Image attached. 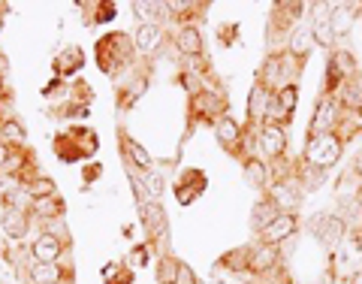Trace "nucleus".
Segmentation results:
<instances>
[{
    "instance_id": "21",
    "label": "nucleus",
    "mask_w": 362,
    "mask_h": 284,
    "mask_svg": "<svg viewBox=\"0 0 362 284\" xmlns=\"http://www.w3.org/2000/svg\"><path fill=\"white\" fill-rule=\"evenodd\" d=\"M275 97H278V103L284 106L287 115H293V109H296V97H299V88L296 85H284L281 91H275Z\"/></svg>"
},
{
    "instance_id": "32",
    "label": "nucleus",
    "mask_w": 362,
    "mask_h": 284,
    "mask_svg": "<svg viewBox=\"0 0 362 284\" xmlns=\"http://www.w3.org/2000/svg\"><path fill=\"white\" fill-rule=\"evenodd\" d=\"M359 206H362V197H359Z\"/></svg>"
},
{
    "instance_id": "16",
    "label": "nucleus",
    "mask_w": 362,
    "mask_h": 284,
    "mask_svg": "<svg viewBox=\"0 0 362 284\" xmlns=\"http://www.w3.org/2000/svg\"><path fill=\"white\" fill-rule=\"evenodd\" d=\"M30 278L37 284H58L61 272H58V266H54V263H33Z\"/></svg>"
},
{
    "instance_id": "31",
    "label": "nucleus",
    "mask_w": 362,
    "mask_h": 284,
    "mask_svg": "<svg viewBox=\"0 0 362 284\" xmlns=\"http://www.w3.org/2000/svg\"><path fill=\"white\" fill-rule=\"evenodd\" d=\"M6 157H9V152H6V145H0V166L6 164Z\"/></svg>"
},
{
    "instance_id": "23",
    "label": "nucleus",
    "mask_w": 362,
    "mask_h": 284,
    "mask_svg": "<svg viewBox=\"0 0 362 284\" xmlns=\"http://www.w3.org/2000/svg\"><path fill=\"white\" fill-rule=\"evenodd\" d=\"M30 194H33V197H52V194H54V185H52L49 178H40L37 185L30 188Z\"/></svg>"
},
{
    "instance_id": "3",
    "label": "nucleus",
    "mask_w": 362,
    "mask_h": 284,
    "mask_svg": "<svg viewBox=\"0 0 362 284\" xmlns=\"http://www.w3.org/2000/svg\"><path fill=\"white\" fill-rule=\"evenodd\" d=\"M314 21H311V37L314 42L326 45V49H332L335 45V30H332V4H317L314 6Z\"/></svg>"
},
{
    "instance_id": "28",
    "label": "nucleus",
    "mask_w": 362,
    "mask_h": 284,
    "mask_svg": "<svg viewBox=\"0 0 362 284\" xmlns=\"http://www.w3.org/2000/svg\"><path fill=\"white\" fill-rule=\"evenodd\" d=\"M4 133L13 136V140H21V136H25V133H21V124H16V121H6L4 124Z\"/></svg>"
},
{
    "instance_id": "2",
    "label": "nucleus",
    "mask_w": 362,
    "mask_h": 284,
    "mask_svg": "<svg viewBox=\"0 0 362 284\" xmlns=\"http://www.w3.org/2000/svg\"><path fill=\"white\" fill-rule=\"evenodd\" d=\"M308 230L320 245L338 248L344 242V236H347V221L341 218V215H332V212H317L314 218L308 221Z\"/></svg>"
},
{
    "instance_id": "27",
    "label": "nucleus",
    "mask_w": 362,
    "mask_h": 284,
    "mask_svg": "<svg viewBox=\"0 0 362 284\" xmlns=\"http://www.w3.org/2000/svg\"><path fill=\"white\" fill-rule=\"evenodd\" d=\"M58 212H61V206L54 200H42L40 203V215H58Z\"/></svg>"
},
{
    "instance_id": "4",
    "label": "nucleus",
    "mask_w": 362,
    "mask_h": 284,
    "mask_svg": "<svg viewBox=\"0 0 362 284\" xmlns=\"http://www.w3.org/2000/svg\"><path fill=\"white\" fill-rule=\"evenodd\" d=\"M296 227H299L296 215H293V212H281L269 227H263V242H266V245L284 242V239H290V236L296 233Z\"/></svg>"
},
{
    "instance_id": "1",
    "label": "nucleus",
    "mask_w": 362,
    "mask_h": 284,
    "mask_svg": "<svg viewBox=\"0 0 362 284\" xmlns=\"http://www.w3.org/2000/svg\"><path fill=\"white\" fill-rule=\"evenodd\" d=\"M344 152V140L335 133H323V136H311L308 140V149H305V161L308 166L317 169H329L338 164V157Z\"/></svg>"
},
{
    "instance_id": "9",
    "label": "nucleus",
    "mask_w": 362,
    "mask_h": 284,
    "mask_svg": "<svg viewBox=\"0 0 362 284\" xmlns=\"http://www.w3.org/2000/svg\"><path fill=\"white\" fill-rule=\"evenodd\" d=\"M354 9L356 6H350V4H338V6H332V30H335V40L338 37H344V33L354 28Z\"/></svg>"
},
{
    "instance_id": "19",
    "label": "nucleus",
    "mask_w": 362,
    "mask_h": 284,
    "mask_svg": "<svg viewBox=\"0 0 362 284\" xmlns=\"http://www.w3.org/2000/svg\"><path fill=\"white\" fill-rule=\"evenodd\" d=\"M142 218L151 224V233H157V236L166 233V218H163L160 206H148V203H145V206H142Z\"/></svg>"
},
{
    "instance_id": "20",
    "label": "nucleus",
    "mask_w": 362,
    "mask_h": 284,
    "mask_svg": "<svg viewBox=\"0 0 362 284\" xmlns=\"http://www.w3.org/2000/svg\"><path fill=\"white\" fill-rule=\"evenodd\" d=\"M272 197H275V203L281 209H293V206H296V191H293L287 181H281V185L272 188Z\"/></svg>"
},
{
    "instance_id": "15",
    "label": "nucleus",
    "mask_w": 362,
    "mask_h": 284,
    "mask_svg": "<svg viewBox=\"0 0 362 284\" xmlns=\"http://www.w3.org/2000/svg\"><path fill=\"white\" fill-rule=\"evenodd\" d=\"M157 42H160V30H157V25H142L139 33H136V45H139L142 52H154Z\"/></svg>"
},
{
    "instance_id": "17",
    "label": "nucleus",
    "mask_w": 362,
    "mask_h": 284,
    "mask_svg": "<svg viewBox=\"0 0 362 284\" xmlns=\"http://www.w3.org/2000/svg\"><path fill=\"white\" fill-rule=\"evenodd\" d=\"M245 181H247L251 188H266V185H269V181H266V166L251 157V161L245 164Z\"/></svg>"
},
{
    "instance_id": "11",
    "label": "nucleus",
    "mask_w": 362,
    "mask_h": 284,
    "mask_svg": "<svg viewBox=\"0 0 362 284\" xmlns=\"http://www.w3.org/2000/svg\"><path fill=\"white\" fill-rule=\"evenodd\" d=\"M178 49L181 52H187V55H202V37H199V30L197 28H181L178 30Z\"/></svg>"
},
{
    "instance_id": "26",
    "label": "nucleus",
    "mask_w": 362,
    "mask_h": 284,
    "mask_svg": "<svg viewBox=\"0 0 362 284\" xmlns=\"http://www.w3.org/2000/svg\"><path fill=\"white\" fill-rule=\"evenodd\" d=\"M175 284H197V278H194V272H190L185 263L178 266V278H175Z\"/></svg>"
},
{
    "instance_id": "5",
    "label": "nucleus",
    "mask_w": 362,
    "mask_h": 284,
    "mask_svg": "<svg viewBox=\"0 0 362 284\" xmlns=\"http://www.w3.org/2000/svg\"><path fill=\"white\" fill-rule=\"evenodd\" d=\"M338 118V106L332 97H326L317 103L314 109V118H311V136H323V133H332V124Z\"/></svg>"
},
{
    "instance_id": "25",
    "label": "nucleus",
    "mask_w": 362,
    "mask_h": 284,
    "mask_svg": "<svg viewBox=\"0 0 362 284\" xmlns=\"http://www.w3.org/2000/svg\"><path fill=\"white\" fill-rule=\"evenodd\" d=\"M178 266H181V263H173V260H166V263L160 266V276H163V281H166V284L178 278Z\"/></svg>"
},
{
    "instance_id": "24",
    "label": "nucleus",
    "mask_w": 362,
    "mask_h": 284,
    "mask_svg": "<svg viewBox=\"0 0 362 284\" xmlns=\"http://www.w3.org/2000/svg\"><path fill=\"white\" fill-rule=\"evenodd\" d=\"M145 185H148V191H151L154 197H160V191H163V178L157 176V173H148V176H145Z\"/></svg>"
},
{
    "instance_id": "14",
    "label": "nucleus",
    "mask_w": 362,
    "mask_h": 284,
    "mask_svg": "<svg viewBox=\"0 0 362 284\" xmlns=\"http://www.w3.org/2000/svg\"><path fill=\"white\" fill-rule=\"evenodd\" d=\"M269 97H272V91L269 88H263V85H257L254 91H251V100H247V112H251V118L254 115H263L266 118V106H269Z\"/></svg>"
},
{
    "instance_id": "7",
    "label": "nucleus",
    "mask_w": 362,
    "mask_h": 284,
    "mask_svg": "<svg viewBox=\"0 0 362 284\" xmlns=\"http://www.w3.org/2000/svg\"><path fill=\"white\" fill-rule=\"evenodd\" d=\"M61 254V242L54 239V236H40L37 242H33V257H37V263H54Z\"/></svg>"
},
{
    "instance_id": "8",
    "label": "nucleus",
    "mask_w": 362,
    "mask_h": 284,
    "mask_svg": "<svg viewBox=\"0 0 362 284\" xmlns=\"http://www.w3.org/2000/svg\"><path fill=\"white\" fill-rule=\"evenodd\" d=\"M275 263H278V245H263V248H257V251L251 254V260H247L251 272H269Z\"/></svg>"
},
{
    "instance_id": "10",
    "label": "nucleus",
    "mask_w": 362,
    "mask_h": 284,
    "mask_svg": "<svg viewBox=\"0 0 362 284\" xmlns=\"http://www.w3.org/2000/svg\"><path fill=\"white\" fill-rule=\"evenodd\" d=\"M314 49V37H311V30H293L290 33V55L293 58H308Z\"/></svg>"
},
{
    "instance_id": "18",
    "label": "nucleus",
    "mask_w": 362,
    "mask_h": 284,
    "mask_svg": "<svg viewBox=\"0 0 362 284\" xmlns=\"http://www.w3.org/2000/svg\"><path fill=\"white\" fill-rule=\"evenodd\" d=\"M239 124H235L233 118H226V115H221V121H218V140L223 142V145H235L239 142Z\"/></svg>"
},
{
    "instance_id": "13",
    "label": "nucleus",
    "mask_w": 362,
    "mask_h": 284,
    "mask_svg": "<svg viewBox=\"0 0 362 284\" xmlns=\"http://www.w3.org/2000/svg\"><path fill=\"white\" fill-rule=\"evenodd\" d=\"M329 61L338 67V70H341V76L347 79V82H350V76H356V55L350 49H335Z\"/></svg>"
},
{
    "instance_id": "12",
    "label": "nucleus",
    "mask_w": 362,
    "mask_h": 284,
    "mask_svg": "<svg viewBox=\"0 0 362 284\" xmlns=\"http://www.w3.org/2000/svg\"><path fill=\"white\" fill-rule=\"evenodd\" d=\"M4 230H6L9 239H21V236L28 233V221H25V215L16 212V209H9V212L4 215Z\"/></svg>"
},
{
    "instance_id": "30",
    "label": "nucleus",
    "mask_w": 362,
    "mask_h": 284,
    "mask_svg": "<svg viewBox=\"0 0 362 284\" xmlns=\"http://www.w3.org/2000/svg\"><path fill=\"white\" fill-rule=\"evenodd\" d=\"M350 284H362V266L354 272V276H350Z\"/></svg>"
},
{
    "instance_id": "22",
    "label": "nucleus",
    "mask_w": 362,
    "mask_h": 284,
    "mask_svg": "<svg viewBox=\"0 0 362 284\" xmlns=\"http://www.w3.org/2000/svg\"><path fill=\"white\" fill-rule=\"evenodd\" d=\"M130 154H133V161L139 164L142 169H148V166H151V157H148V152H145L139 142H130Z\"/></svg>"
},
{
    "instance_id": "6",
    "label": "nucleus",
    "mask_w": 362,
    "mask_h": 284,
    "mask_svg": "<svg viewBox=\"0 0 362 284\" xmlns=\"http://www.w3.org/2000/svg\"><path fill=\"white\" fill-rule=\"evenodd\" d=\"M259 149L266 152V157H281L287 149V133L281 124H266L259 133Z\"/></svg>"
},
{
    "instance_id": "29",
    "label": "nucleus",
    "mask_w": 362,
    "mask_h": 284,
    "mask_svg": "<svg viewBox=\"0 0 362 284\" xmlns=\"http://www.w3.org/2000/svg\"><path fill=\"white\" fill-rule=\"evenodd\" d=\"M354 173L362 178V149L356 152V157H354Z\"/></svg>"
}]
</instances>
